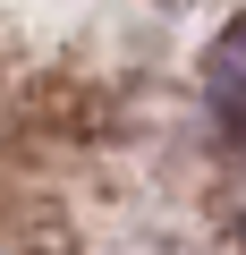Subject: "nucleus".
<instances>
[{"mask_svg": "<svg viewBox=\"0 0 246 255\" xmlns=\"http://www.w3.org/2000/svg\"><path fill=\"white\" fill-rule=\"evenodd\" d=\"M0 136H34V145H68V153H102L136 136V102L110 77H26L0 94Z\"/></svg>", "mask_w": 246, "mask_h": 255, "instance_id": "f257e3e1", "label": "nucleus"}]
</instances>
